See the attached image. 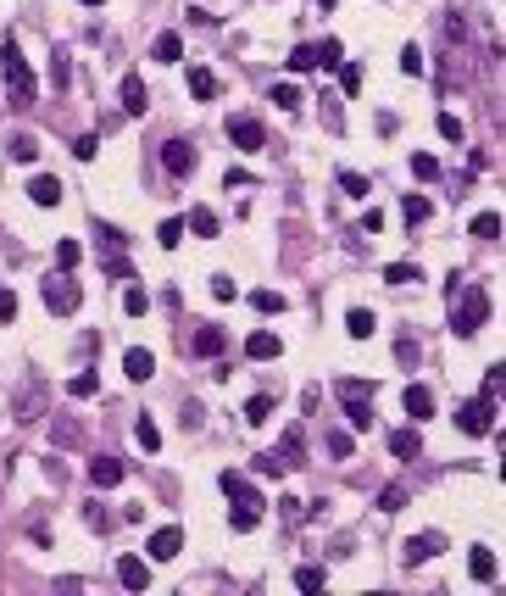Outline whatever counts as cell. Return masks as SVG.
Returning <instances> with one entry per match:
<instances>
[{
	"mask_svg": "<svg viewBox=\"0 0 506 596\" xmlns=\"http://www.w3.org/2000/svg\"><path fill=\"white\" fill-rule=\"evenodd\" d=\"M78 257H83V251H78V240H61V245H56V268H61V274H73V268H78Z\"/></svg>",
	"mask_w": 506,
	"mask_h": 596,
	"instance_id": "32",
	"label": "cell"
},
{
	"mask_svg": "<svg viewBox=\"0 0 506 596\" xmlns=\"http://www.w3.org/2000/svg\"><path fill=\"white\" fill-rule=\"evenodd\" d=\"M95 151H100V139H95V134H83V139H78V146H73V156H78V162H90Z\"/></svg>",
	"mask_w": 506,
	"mask_h": 596,
	"instance_id": "50",
	"label": "cell"
},
{
	"mask_svg": "<svg viewBox=\"0 0 506 596\" xmlns=\"http://www.w3.org/2000/svg\"><path fill=\"white\" fill-rule=\"evenodd\" d=\"M51 61H56V68H51V78H56V84H67V51H56Z\"/></svg>",
	"mask_w": 506,
	"mask_h": 596,
	"instance_id": "54",
	"label": "cell"
},
{
	"mask_svg": "<svg viewBox=\"0 0 506 596\" xmlns=\"http://www.w3.org/2000/svg\"><path fill=\"white\" fill-rule=\"evenodd\" d=\"M123 474H129V463H117V457H95V463H90V485H95V490L123 485Z\"/></svg>",
	"mask_w": 506,
	"mask_h": 596,
	"instance_id": "11",
	"label": "cell"
},
{
	"mask_svg": "<svg viewBox=\"0 0 506 596\" xmlns=\"http://www.w3.org/2000/svg\"><path fill=\"white\" fill-rule=\"evenodd\" d=\"M156 240L167 245V251H173V245L184 240V223H178V218H167V223H162V229H156Z\"/></svg>",
	"mask_w": 506,
	"mask_h": 596,
	"instance_id": "40",
	"label": "cell"
},
{
	"mask_svg": "<svg viewBox=\"0 0 506 596\" xmlns=\"http://www.w3.org/2000/svg\"><path fill=\"white\" fill-rule=\"evenodd\" d=\"M501 390H506V368L495 362L490 374H484V396H495V401H501Z\"/></svg>",
	"mask_w": 506,
	"mask_h": 596,
	"instance_id": "42",
	"label": "cell"
},
{
	"mask_svg": "<svg viewBox=\"0 0 506 596\" xmlns=\"http://www.w3.org/2000/svg\"><path fill=\"white\" fill-rule=\"evenodd\" d=\"M145 306H151V296H145V290H129V296H123V313H134V318H139Z\"/></svg>",
	"mask_w": 506,
	"mask_h": 596,
	"instance_id": "48",
	"label": "cell"
},
{
	"mask_svg": "<svg viewBox=\"0 0 506 596\" xmlns=\"http://www.w3.org/2000/svg\"><path fill=\"white\" fill-rule=\"evenodd\" d=\"M301 457H306V435H301V429H284V441L273 451H262L257 468H262V474H289V468H301Z\"/></svg>",
	"mask_w": 506,
	"mask_h": 596,
	"instance_id": "3",
	"label": "cell"
},
{
	"mask_svg": "<svg viewBox=\"0 0 506 596\" xmlns=\"http://www.w3.org/2000/svg\"><path fill=\"white\" fill-rule=\"evenodd\" d=\"M34 418H45V385L17 390V424H34Z\"/></svg>",
	"mask_w": 506,
	"mask_h": 596,
	"instance_id": "10",
	"label": "cell"
},
{
	"mask_svg": "<svg viewBox=\"0 0 506 596\" xmlns=\"http://www.w3.org/2000/svg\"><path fill=\"white\" fill-rule=\"evenodd\" d=\"M117 580H123V591H145V585H151V568H145L139 558H123L117 563Z\"/></svg>",
	"mask_w": 506,
	"mask_h": 596,
	"instance_id": "18",
	"label": "cell"
},
{
	"mask_svg": "<svg viewBox=\"0 0 506 596\" xmlns=\"http://www.w3.org/2000/svg\"><path fill=\"white\" fill-rule=\"evenodd\" d=\"M484 318H490V296H484L478 284H468V290H462L456 318H451V329H456V335H478V329H484Z\"/></svg>",
	"mask_w": 506,
	"mask_h": 596,
	"instance_id": "4",
	"label": "cell"
},
{
	"mask_svg": "<svg viewBox=\"0 0 506 596\" xmlns=\"http://www.w3.org/2000/svg\"><path fill=\"white\" fill-rule=\"evenodd\" d=\"M312 51H318V73H334V68H340V39H323V45H312Z\"/></svg>",
	"mask_w": 506,
	"mask_h": 596,
	"instance_id": "26",
	"label": "cell"
},
{
	"mask_svg": "<svg viewBox=\"0 0 506 596\" xmlns=\"http://www.w3.org/2000/svg\"><path fill=\"white\" fill-rule=\"evenodd\" d=\"M12 156H17V162H34V156H39V146H34L28 134H17V139H12Z\"/></svg>",
	"mask_w": 506,
	"mask_h": 596,
	"instance_id": "47",
	"label": "cell"
},
{
	"mask_svg": "<svg viewBox=\"0 0 506 596\" xmlns=\"http://www.w3.org/2000/svg\"><path fill=\"white\" fill-rule=\"evenodd\" d=\"M289 73H318V51H312V45H295L289 51Z\"/></svg>",
	"mask_w": 506,
	"mask_h": 596,
	"instance_id": "28",
	"label": "cell"
},
{
	"mask_svg": "<svg viewBox=\"0 0 506 596\" xmlns=\"http://www.w3.org/2000/svg\"><path fill=\"white\" fill-rule=\"evenodd\" d=\"M0 73H6V95L17 100V107H28V100L39 95L28 61H23V51H17V39H6V45H0Z\"/></svg>",
	"mask_w": 506,
	"mask_h": 596,
	"instance_id": "1",
	"label": "cell"
},
{
	"mask_svg": "<svg viewBox=\"0 0 506 596\" xmlns=\"http://www.w3.org/2000/svg\"><path fill=\"white\" fill-rule=\"evenodd\" d=\"M340 184H345L351 195H368V179H362V173H340Z\"/></svg>",
	"mask_w": 506,
	"mask_h": 596,
	"instance_id": "52",
	"label": "cell"
},
{
	"mask_svg": "<svg viewBox=\"0 0 506 596\" xmlns=\"http://www.w3.org/2000/svg\"><path fill=\"white\" fill-rule=\"evenodd\" d=\"M384 279H390V284H417V268H412V262H390Z\"/></svg>",
	"mask_w": 506,
	"mask_h": 596,
	"instance_id": "38",
	"label": "cell"
},
{
	"mask_svg": "<svg viewBox=\"0 0 506 596\" xmlns=\"http://www.w3.org/2000/svg\"><path fill=\"white\" fill-rule=\"evenodd\" d=\"M223 490L234 497V529H257L267 502L257 497V490H250V480H245V474H223Z\"/></svg>",
	"mask_w": 506,
	"mask_h": 596,
	"instance_id": "2",
	"label": "cell"
},
{
	"mask_svg": "<svg viewBox=\"0 0 506 596\" xmlns=\"http://www.w3.org/2000/svg\"><path fill=\"white\" fill-rule=\"evenodd\" d=\"M250 306H257V313H273V318H279V313H284V296H279V290H257V296H250Z\"/></svg>",
	"mask_w": 506,
	"mask_h": 596,
	"instance_id": "33",
	"label": "cell"
},
{
	"mask_svg": "<svg viewBox=\"0 0 506 596\" xmlns=\"http://www.w3.org/2000/svg\"><path fill=\"white\" fill-rule=\"evenodd\" d=\"M468 568H473V580H495V558H490V552H484V546H473Z\"/></svg>",
	"mask_w": 506,
	"mask_h": 596,
	"instance_id": "31",
	"label": "cell"
},
{
	"mask_svg": "<svg viewBox=\"0 0 506 596\" xmlns=\"http://www.w3.org/2000/svg\"><path fill=\"white\" fill-rule=\"evenodd\" d=\"M51 441H56V446H78V441H83L78 418H67V413H51Z\"/></svg>",
	"mask_w": 506,
	"mask_h": 596,
	"instance_id": "19",
	"label": "cell"
},
{
	"mask_svg": "<svg viewBox=\"0 0 506 596\" xmlns=\"http://www.w3.org/2000/svg\"><path fill=\"white\" fill-rule=\"evenodd\" d=\"M345 329H351V340H368L373 335V313H368V306H356V313L345 318Z\"/></svg>",
	"mask_w": 506,
	"mask_h": 596,
	"instance_id": "30",
	"label": "cell"
},
{
	"mask_svg": "<svg viewBox=\"0 0 506 596\" xmlns=\"http://www.w3.org/2000/svg\"><path fill=\"white\" fill-rule=\"evenodd\" d=\"M28 201H34V207H56V201H61V179L39 173V179L28 184Z\"/></svg>",
	"mask_w": 506,
	"mask_h": 596,
	"instance_id": "17",
	"label": "cell"
},
{
	"mask_svg": "<svg viewBox=\"0 0 506 596\" xmlns=\"http://www.w3.org/2000/svg\"><path fill=\"white\" fill-rule=\"evenodd\" d=\"M439 134H446V139H451V146H456V139H462V123H456L451 112H439Z\"/></svg>",
	"mask_w": 506,
	"mask_h": 596,
	"instance_id": "49",
	"label": "cell"
},
{
	"mask_svg": "<svg viewBox=\"0 0 506 596\" xmlns=\"http://www.w3.org/2000/svg\"><path fill=\"white\" fill-rule=\"evenodd\" d=\"M189 234L212 240V234H217V212H206V207H195V212H189Z\"/></svg>",
	"mask_w": 506,
	"mask_h": 596,
	"instance_id": "24",
	"label": "cell"
},
{
	"mask_svg": "<svg viewBox=\"0 0 506 596\" xmlns=\"http://www.w3.org/2000/svg\"><path fill=\"white\" fill-rule=\"evenodd\" d=\"M340 401H345V418H351V429H373V385H356V379H345V385H340Z\"/></svg>",
	"mask_w": 506,
	"mask_h": 596,
	"instance_id": "6",
	"label": "cell"
},
{
	"mask_svg": "<svg viewBox=\"0 0 506 596\" xmlns=\"http://www.w3.org/2000/svg\"><path fill=\"white\" fill-rule=\"evenodd\" d=\"M273 100H279L284 112H295V107H301V90H295V84H279V90H273Z\"/></svg>",
	"mask_w": 506,
	"mask_h": 596,
	"instance_id": "46",
	"label": "cell"
},
{
	"mask_svg": "<svg viewBox=\"0 0 506 596\" xmlns=\"http://www.w3.org/2000/svg\"><path fill=\"white\" fill-rule=\"evenodd\" d=\"M39 296H45V306H51L56 318H67V313H78V306H83V290L73 284V274H56V279H45V284H39Z\"/></svg>",
	"mask_w": 506,
	"mask_h": 596,
	"instance_id": "5",
	"label": "cell"
},
{
	"mask_svg": "<svg viewBox=\"0 0 506 596\" xmlns=\"http://www.w3.org/2000/svg\"><path fill=\"white\" fill-rule=\"evenodd\" d=\"M134 441H139L145 451H156V446H162V435H156V424L145 418V413H139V424H134Z\"/></svg>",
	"mask_w": 506,
	"mask_h": 596,
	"instance_id": "34",
	"label": "cell"
},
{
	"mask_svg": "<svg viewBox=\"0 0 506 596\" xmlns=\"http://www.w3.org/2000/svg\"><path fill=\"white\" fill-rule=\"evenodd\" d=\"M328 451L334 457H351V435H328Z\"/></svg>",
	"mask_w": 506,
	"mask_h": 596,
	"instance_id": "56",
	"label": "cell"
},
{
	"mask_svg": "<svg viewBox=\"0 0 506 596\" xmlns=\"http://www.w3.org/2000/svg\"><path fill=\"white\" fill-rule=\"evenodd\" d=\"M100 245H107V251H123V234L112 229V223H100Z\"/></svg>",
	"mask_w": 506,
	"mask_h": 596,
	"instance_id": "51",
	"label": "cell"
},
{
	"mask_svg": "<svg viewBox=\"0 0 506 596\" xmlns=\"http://www.w3.org/2000/svg\"><path fill=\"white\" fill-rule=\"evenodd\" d=\"M83 524H90V529H112V519H107V507H100V502L83 507Z\"/></svg>",
	"mask_w": 506,
	"mask_h": 596,
	"instance_id": "45",
	"label": "cell"
},
{
	"mask_svg": "<svg viewBox=\"0 0 506 596\" xmlns=\"http://www.w3.org/2000/svg\"><path fill=\"white\" fill-rule=\"evenodd\" d=\"M429 212H434V207H429L423 195H407V223H429Z\"/></svg>",
	"mask_w": 506,
	"mask_h": 596,
	"instance_id": "43",
	"label": "cell"
},
{
	"mask_svg": "<svg viewBox=\"0 0 506 596\" xmlns=\"http://www.w3.org/2000/svg\"><path fill=\"white\" fill-rule=\"evenodd\" d=\"M400 73L423 78V51H417V45H407V51H400Z\"/></svg>",
	"mask_w": 506,
	"mask_h": 596,
	"instance_id": "39",
	"label": "cell"
},
{
	"mask_svg": "<svg viewBox=\"0 0 506 596\" xmlns=\"http://www.w3.org/2000/svg\"><path fill=\"white\" fill-rule=\"evenodd\" d=\"M400 502H407V485H400V480H395V485H384V490H378V507H384V513H395Z\"/></svg>",
	"mask_w": 506,
	"mask_h": 596,
	"instance_id": "35",
	"label": "cell"
},
{
	"mask_svg": "<svg viewBox=\"0 0 506 596\" xmlns=\"http://www.w3.org/2000/svg\"><path fill=\"white\" fill-rule=\"evenodd\" d=\"M189 346H195V357H217V352H223V335H217V329H201Z\"/></svg>",
	"mask_w": 506,
	"mask_h": 596,
	"instance_id": "29",
	"label": "cell"
},
{
	"mask_svg": "<svg viewBox=\"0 0 506 596\" xmlns=\"http://www.w3.org/2000/svg\"><path fill=\"white\" fill-rule=\"evenodd\" d=\"M434 552H439V536H412L407 546H400V563H412V568H417V563H429Z\"/></svg>",
	"mask_w": 506,
	"mask_h": 596,
	"instance_id": "15",
	"label": "cell"
},
{
	"mask_svg": "<svg viewBox=\"0 0 506 596\" xmlns=\"http://www.w3.org/2000/svg\"><path fill=\"white\" fill-rule=\"evenodd\" d=\"M334 73H340L345 95H356V90H362V68H351V61H340V68H334Z\"/></svg>",
	"mask_w": 506,
	"mask_h": 596,
	"instance_id": "41",
	"label": "cell"
},
{
	"mask_svg": "<svg viewBox=\"0 0 506 596\" xmlns=\"http://www.w3.org/2000/svg\"><path fill=\"white\" fill-rule=\"evenodd\" d=\"M6 318H17V296H12V290H0V323H6Z\"/></svg>",
	"mask_w": 506,
	"mask_h": 596,
	"instance_id": "55",
	"label": "cell"
},
{
	"mask_svg": "<svg viewBox=\"0 0 506 596\" xmlns=\"http://www.w3.org/2000/svg\"><path fill=\"white\" fill-rule=\"evenodd\" d=\"M67 396H78V401L95 396V374H73V379H67Z\"/></svg>",
	"mask_w": 506,
	"mask_h": 596,
	"instance_id": "44",
	"label": "cell"
},
{
	"mask_svg": "<svg viewBox=\"0 0 506 596\" xmlns=\"http://www.w3.org/2000/svg\"><path fill=\"white\" fill-rule=\"evenodd\" d=\"M245 357H250V362H273V357H279V335H267V329H257V335L245 340Z\"/></svg>",
	"mask_w": 506,
	"mask_h": 596,
	"instance_id": "16",
	"label": "cell"
},
{
	"mask_svg": "<svg viewBox=\"0 0 506 596\" xmlns=\"http://www.w3.org/2000/svg\"><path fill=\"white\" fill-rule=\"evenodd\" d=\"M178 552H184V529L178 524H167V529H156V536H151V558L156 563H173Z\"/></svg>",
	"mask_w": 506,
	"mask_h": 596,
	"instance_id": "9",
	"label": "cell"
},
{
	"mask_svg": "<svg viewBox=\"0 0 506 596\" xmlns=\"http://www.w3.org/2000/svg\"><path fill=\"white\" fill-rule=\"evenodd\" d=\"M412 173H417V179L429 184V179H439V162H434L429 151H417V156H412Z\"/></svg>",
	"mask_w": 506,
	"mask_h": 596,
	"instance_id": "36",
	"label": "cell"
},
{
	"mask_svg": "<svg viewBox=\"0 0 506 596\" xmlns=\"http://www.w3.org/2000/svg\"><path fill=\"white\" fill-rule=\"evenodd\" d=\"M123 374H129L134 385H145V379H151V374H156V357H151V352H145V346H134V352H129V357H123Z\"/></svg>",
	"mask_w": 506,
	"mask_h": 596,
	"instance_id": "14",
	"label": "cell"
},
{
	"mask_svg": "<svg viewBox=\"0 0 506 596\" xmlns=\"http://www.w3.org/2000/svg\"><path fill=\"white\" fill-rule=\"evenodd\" d=\"M295 585H301V591H323V585H328V574H323L318 563H301V568H295Z\"/></svg>",
	"mask_w": 506,
	"mask_h": 596,
	"instance_id": "25",
	"label": "cell"
},
{
	"mask_svg": "<svg viewBox=\"0 0 506 596\" xmlns=\"http://www.w3.org/2000/svg\"><path fill=\"white\" fill-rule=\"evenodd\" d=\"M78 6H107V0H78Z\"/></svg>",
	"mask_w": 506,
	"mask_h": 596,
	"instance_id": "57",
	"label": "cell"
},
{
	"mask_svg": "<svg viewBox=\"0 0 506 596\" xmlns=\"http://www.w3.org/2000/svg\"><path fill=\"white\" fill-rule=\"evenodd\" d=\"M473 240H501V212H478L473 218Z\"/></svg>",
	"mask_w": 506,
	"mask_h": 596,
	"instance_id": "27",
	"label": "cell"
},
{
	"mask_svg": "<svg viewBox=\"0 0 506 596\" xmlns=\"http://www.w3.org/2000/svg\"><path fill=\"white\" fill-rule=\"evenodd\" d=\"M195 146H189V139H167V146H162V168L167 173H173V179H189V173H195Z\"/></svg>",
	"mask_w": 506,
	"mask_h": 596,
	"instance_id": "8",
	"label": "cell"
},
{
	"mask_svg": "<svg viewBox=\"0 0 506 596\" xmlns=\"http://www.w3.org/2000/svg\"><path fill=\"white\" fill-rule=\"evenodd\" d=\"M267 413H273V396H250L245 401V418L250 424H267Z\"/></svg>",
	"mask_w": 506,
	"mask_h": 596,
	"instance_id": "37",
	"label": "cell"
},
{
	"mask_svg": "<svg viewBox=\"0 0 506 596\" xmlns=\"http://www.w3.org/2000/svg\"><path fill=\"white\" fill-rule=\"evenodd\" d=\"M145 107H151V90H145L139 78L129 73V78H123V112H129V117H145Z\"/></svg>",
	"mask_w": 506,
	"mask_h": 596,
	"instance_id": "13",
	"label": "cell"
},
{
	"mask_svg": "<svg viewBox=\"0 0 506 596\" xmlns=\"http://www.w3.org/2000/svg\"><path fill=\"white\" fill-rule=\"evenodd\" d=\"M151 56H156V61H178V56H184V39H178V34H156Z\"/></svg>",
	"mask_w": 506,
	"mask_h": 596,
	"instance_id": "23",
	"label": "cell"
},
{
	"mask_svg": "<svg viewBox=\"0 0 506 596\" xmlns=\"http://www.w3.org/2000/svg\"><path fill=\"white\" fill-rule=\"evenodd\" d=\"M456 424L468 429V435H490V429H495V396H484V390H478V401H468V407H462V413H456Z\"/></svg>",
	"mask_w": 506,
	"mask_h": 596,
	"instance_id": "7",
	"label": "cell"
},
{
	"mask_svg": "<svg viewBox=\"0 0 506 596\" xmlns=\"http://www.w3.org/2000/svg\"><path fill=\"white\" fill-rule=\"evenodd\" d=\"M228 139H234L240 151H262V139H267V134H262V123H257V117H234V123H228Z\"/></svg>",
	"mask_w": 506,
	"mask_h": 596,
	"instance_id": "12",
	"label": "cell"
},
{
	"mask_svg": "<svg viewBox=\"0 0 506 596\" xmlns=\"http://www.w3.org/2000/svg\"><path fill=\"white\" fill-rule=\"evenodd\" d=\"M318 107H323V123H328V129H340V100H318Z\"/></svg>",
	"mask_w": 506,
	"mask_h": 596,
	"instance_id": "53",
	"label": "cell"
},
{
	"mask_svg": "<svg viewBox=\"0 0 506 596\" xmlns=\"http://www.w3.org/2000/svg\"><path fill=\"white\" fill-rule=\"evenodd\" d=\"M189 95H195V100H212L217 95V78L206 73V68H189Z\"/></svg>",
	"mask_w": 506,
	"mask_h": 596,
	"instance_id": "22",
	"label": "cell"
},
{
	"mask_svg": "<svg viewBox=\"0 0 506 596\" xmlns=\"http://www.w3.org/2000/svg\"><path fill=\"white\" fill-rule=\"evenodd\" d=\"M390 451L407 463V457H417V451H423V441H417V429H395V435H390Z\"/></svg>",
	"mask_w": 506,
	"mask_h": 596,
	"instance_id": "21",
	"label": "cell"
},
{
	"mask_svg": "<svg viewBox=\"0 0 506 596\" xmlns=\"http://www.w3.org/2000/svg\"><path fill=\"white\" fill-rule=\"evenodd\" d=\"M407 413L412 418H429L434 413V390L429 385H407Z\"/></svg>",
	"mask_w": 506,
	"mask_h": 596,
	"instance_id": "20",
	"label": "cell"
}]
</instances>
